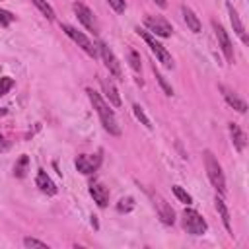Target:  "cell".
Wrapping results in <instances>:
<instances>
[{
	"instance_id": "cell-21",
	"label": "cell",
	"mask_w": 249,
	"mask_h": 249,
	"mask_svg": "<svg viewBox=\"0 0 249 249\" xmlns=\"http://www.w3.org/2000/svg\"><path fill=\"white\" fill-rule=\"evenodd\" d=\"M31 2L39 8V12H41V14H45V18H47V19H51V21L54 19V10H53V6H51L47 0H31Z\"/></svg>"
},
{
	"instance_id": "cell-30",
	"label": "cell",
	"mask_w": 249,
	"mask_h": 249,
	"mask_svg": "<svg viewBox=\"0 0 249 249\" xmlns=\"http://www.w3.org/2000/svg\"><path fill=\"white\" fill-rule=\"evenodd\" d=\"M12 21H14V16H12L8 10H0V25L6 27V25H10Z\"/></svg>"
},
{
	"instance_id": "cell-24",
	"label": "cell",
	"mask_w": 249,
	"mask_h": 249,
	"mask_svg": "<svg viewBox=\"0 0 249 249\" xmlns=\"http://www.w3.org/2000/svg\"><path fill=\"white\" fill-rule=\"evenodd\" d=\"M132 111H134V117H136L144 126H148V128L152 126V124H150V119L146 117V113L142 111V107H140V105H134V107H132Z\"/></svg>"
},
{
	"instance_id": "cell-1",
	"label": "cell",
	"mask_w": 249,
	"mask_h": 249,
	"mask_svg": "<svg viewBox=\"0 0 249 249\" xmlns=\"http://www.w3.org/2000/svg\"><path fill=\"white\" fill-rule=\"evenodd\" d=\"M88 91V95H89V101L93 103V107H95V111H97V115H99V119H101V124H103V128L109 132V134H113V136H119L121 134V126H119V123H117V119H115V113H113V109L105 103V99L95 91V89H91V88H88L86 89Z\"/></svg>"
},
{
	"instance_id": "cell-33",
	"label": "cell",
	"mask_w": 249,
	"mask_h": 249,
	"mask_svg": "<svg viewBox=\"0 0 249 249\" xmlns=\"http://www.w3.org/2000/svg\"><path fill=\"white\" fill-rule=\"evenodd\" d=\"M6 113H8V109H6V107H0V119H2Z\"/></svg>"
},
{
	"instance_id": "cell-11",
	"label": "cell",
	"mask_w": 249,
	"mask_h": 249,
	"mask_svg": "<svg viewBox=\"0 0 249 249\" xmlns=\"http://www.w3.org/2000/svg\"><path fill=\"white\" fill-rule=\"evenodd\" d=\"M152 198H154V206H156L158 216L161 218V222L167 224V226H173V224H175V212H173V208H171L160 195H154Z\"/></svg>"
},
{
	"instance_id": "cell-29",
	"label": "cell",
	"mask_w": 249,
	"mask_h": 249,
	"mask_svg": "<svg viewBox=\"0 0 249 249\" xmlns=\"http://www.w3.org/2000/svg\"><path fill=\"white\" fill-rule=\"evenodd\" d=\"M109 2V6L117 12V14H123L124 10H126V2L124 0H107Z\"/></svg>"
},
{
	"instance_id": "cell-28",
	"label": "cell",
	"mask_w": 249,
	"mask_h": 249,
	"mask_svg": "<svg viewBox=\"0 0 249 249\" xmlns=\"http://www.w3.org/2000/svg\"><path fill=\"white\" fill-rule=\"evenodd\" d=\"M23 245H25V247H37V249H47V247H49L45 241H39V239H35V237H25V239H23Z\"/></svg>"
},
{
	"instance_id": "cell-25",
	"label": "cell",
	"mask_w": 249,
	"mask_h": 249,
	"mask_svg": "<svg viewBox=\"0 0 249 249\" xmlns=\"http://www.w3.org/2000/svg\"><path fill=\"white\" fill-rule=\"evenodd\" d=\"M132 208H134V200H132L130 196L121 198V200H119V204H117V210H119V212H130Z\"/></svg>"
},
{
	"instance_id": "cell-23",
	"label": "cell",
	"mask_w": 249,
	"mask_h": 249,
	"mask_svg": "<svg viewBox=\"0 0 249 249\" xmlns=\"http://www.w3.org/2000/svg\"><path fill=\"white\" fill-rule=\"evenodd\" d=\"M173 193H175V196L181 200V202H185V204H191L193 202V198H191V195L183 189V187H179V185H175L173 187Z\"/></svg>"
},
{
	"instance_id": "cell-7",
	"label": "cell",
	"mask_w": 249,
	"mask_h": 249,
	"mask_svg": "<svg viewBox=\"0 0 249 249\" xmlns=\"http://www.w3.org/2000/svg\"><path fill=\"white\" fill-rule=\"evenodd\" d=\"M62 31H64V33H66V35H68V37H70L78 47H82L89 56H93V58L97 56V51H95L93 43H91V41H89L82 31H78L76 27H72V25H68V23H62Z\"/></svg>"
},
{
	"instance_id": "cell-10",
	"label": "cell",
	"mask_w": 249,
	"mask_h": 249,
	"mask_svg": "<svg viewBox=\"0 0 249 249\" xmlns=\"http://www.w3.org/2000/svg\"><path fill=\"white\" fill-rule=\"evenodd\" d=\"M101 163V156H88V154H82L76 158V169L84 175H89L93 171H97Z\"/></svg>"
},
{
	"instance_id": "cell-9",
	"label": "cell",
	"mask_w": 249,
	"mask_h": 249,
	"mask_svg": "<svg viewBox=\"0 0 249 249\" xmlns=\"http://www.w3.org/2000/svg\"><path fill=\"white\" fill-rule=\"evenodd\" d=\"M212 29H214V35H216V39H218V45H220V49H222L226 60H228V62H233V45H231V41H230L226 29H224L218 21H212Z\"/></svg>"
},
{
	"instance_id": "cell-4",
	"label": "cell",
	"mask_w": 249,
	"mask_h": 249,
	"mask_svg": "<svg viewBox=\"0 0 249 249\" xmlns=\"http://www.w3.org/2000/svg\"><path fill=\"white\" fill-rule=\"evenodd\" d=\"M183 226H185V230L191 235H202L208 230L204 218L196 210H193V208H185V212H183Z\"/></svg>"
},
{
	"instance_id": "cell-13",
	"label": "cell",
	"mask_w": 249,
	"mask_h": 249,
	"mask_svg": "<svg viewBox=\"0 0 249 249\" xmlns=\"http://www.w3.org/2000/svg\"><path fill=\"white\" fill-rule=\"evenodd\" d=\"M228 12H230V21H231V25H233V31H235V35L243 41V43H249V39H247V33H245V27H243V23H241V18H239V14H237V10L231 6V4H228Z\"/></svg>"
},
{
	"instance_id": "cell-8",
	"label": "cell",
	"mask_w": 249,
	"mask_h": 249,
	"mask_svg": "<svg viewBox=\"0 0 249 249\" xmlns=\"http://www.w3.org/2000/svg\"><path fill=\"white\" fill-rule=\"evenodd\" d=\"M144 25H146L152 33H156L158 37H171V33H173L171 23L165 21L163 18H160V16H146Z\"/></svg>"
},
{
	"instance_id": "cell-16",
	"label": "cell",
	"mask_w": 249,
	"mask_h": 249,
	"mask_svg": "<svg viewBox=\"0 0 249 249\" xmlns=\"http://www.w3.org/2000/svg\"><path fill=\"white\" fill-rule=\"evenodd\" d=\"M35 181H37V187H39L45 195H51V196H53V195H56V187H54V183L51 181V177L47 175V171L39 169V171H37V179H35Z\"/></svg>"
},
{
	"instance_id": "cell-20",
	"label": "cell",
	"mask_w": 249,
	"mask_h": 249,
	"mask_svg": "<svg viewBox=\"0 0 249 249\" xmlns=\"http://www.w3.org/2000/svg\"><path fill=\"white\" fill-rule=\"evenodd\" d=\"M27 165H29V158L27 156H19V160L16 161V165H14V175L16 177H25V173H27Z\"/></svg>"
},
{
	"instance_id": "cell-22",
	"label": "cell",
	"mask_w": 249,
	"mask_h": 249,
	"mask_svg": "<svg viewBox=\"0 0 249 249\" xmlns=\"http://www.w3.org/2000/svg\"><path fill=\"white\" fill-rule=\"evenodd\" d=\"M128 60H130V66H132V70H134V72H140V70H142L140 54H138L134 49H130V51H128Z\"/></svg>"
},
{
	"instance_id": "cell-5",
	"label": "cell",
	"mask_w": 249,
	"mask_h": 249,
	"mask_svg": "<svg viewBox=\"0 0 249 249\" xmlns=\"http://www.w3.org/2000/svg\"><path fill=\"white\" fill-rule=\"evenodd\" d=\"M97 47H99V54H101V58H103L105 68L109 70V74H111L113 78H117V80H123L121 62H119V58L115 56V53H113V51H111L103 41H99V43H97Z\"/></svg>"
},
{
	"instance_id": "cell-17",
	"label": "cell",
	"mask_w": 249,
	"mask_h": 249,
	"mask_svg": "<svg viewBox=\"0 0 249 249\" xmlns=\"http://www.w3.org/2000/svg\"><path fill=\"white\" fill-rule=\"evenodd\" d=\"M230 134H231V142H233L235 150H237V152H243V150H245V144H247L245 132H243L235 123H230Z\"/></svg>"
},
{
	"instance_id": "cell-14",
	"label": "cell",
	"mask_w": 249,
	"mask_h": 249,
	"mask_svg": "<svg viewBox=\"0 0 249 249\" xmlns=\"http://www.w3.org/2000/svg\"><path fill=\"white\" fill-rule=\"evenodd\" d=\"M99 82H101L103 93H105V97L109 99V103H111L113 107H121V95H119V91H117L115 84H113L109 78H101Z\"/></svg>"
},
{
	"instance_id": "cell-3",
	"label": "cell",
	"mask_w": 249,
	"mask_h": 249,
	"mask_svg": "<svg viewBox=\"0 0 249 249\" xmlns=\"http://www.w3.org/2000/svg\"><path fill=\"white\" fill-rule=\"evenodd\" d=\"M136 31H138V35H140V37L146 41V45L152 49V53L156 54V58H158V60H160V62H161L165 68H173V58H171L169 51H167V49H165L161 43H158V41H156V39H154V37H152L148 31H142L140 27H138Z\"/></svg>"
},
{
	"instance_id": "cell-27",
	"label": "cell",
	"mask_w": 249,
	"mask_h": 249,
	"mask_svg": "<svg viewBox=\"0 0 249 249\" xmlns=\"http://www.w3.org/2000/svg\"><path fill=\"white\" fill-rule=\"evenodd\" d=\"M12 88H14V80H12V78H8V76L0 78V97H2L4 93H8Z\"/></svg>"
},
{
	"instance_id": "cell-19",
	"label": "cell",
	"mask_w": 249,
	"mask_h": 249,
	"mask_svg": "<svg viewBox=\"0 0 249 249\" xmlns=\"http://www.w3.org/2000/svg\"><path fill=\"white\" fill-rule=\"evenodd\" d=\"M214 202H216V210H218V214H220V218H222V222H224L226 230H228V231H231V226H230V212H228V206H226L224 198L216 195Z\"/></svg>"
},
{
	"instance_id": "cell-31",
	"label": "cell",
	"mask_w": 249,
	"mask_h": 249,
	"mask_svg": "<svg viewBox=\"0 0 249 249\" xmlns=\"http://www.w3.org/2000/svg\"><path fill=\"white\" fill-rule=\"evenodd\" d=\"M0 150H8V144L4 142V136L0 134Z\"/></svg>"
},
{
	"instance_id": "cell-15",
	"label": "cell",
	"mask_w": 249,
	"mask_h": 249,
	"mask_svg": "<svg viewBox=\"0 0 249 249\" xmlns=\"http://www.w3.org/2000/svg\"><path fill=\"white\" fill-rule=\"evenodd\" d=\"M220 91H222V95H224V99L228 101L230 107H233V109L239 111V113H245V111H247V103H245L243 99H239L231 89H228L226 86H220Z\"/></svg>"
},
{
	"instance_id": "cell-12",
	"label": "cell",
	"mask_w": 249,
	"mask_h": 249,
	"mask_svg": "<svg viewBox=\"0 0 249 249\" xmlns=\"http://www.w3.org/2000/svg\"><path fill=\"white\" fill-rule=\"evenodd\" d=\"M89 195L93 196V200L97 202L99 208H105V206H107V202H109V191H107V187H105L103 183L93 181V183L89 185Z\"/></svg>"
},
{
	"instance_id": "cell-26",
	"label": "cell",
	"mask_w": 249,
	"mask_h": 249,
	"mask_svg": "<svg viewBox=\"0 0 249 249\" xmlns=\"http://www.w3.org/2000/svg\"><path fill=\"white\" fill-rule=\"evenodd\" d=\"M154 74H156V80L160 82V86L163 88V91H165V95H173V88H171V86H169V84L165 82V78H163V76H161V74H160V72L156 70V66H154Z\"/></svg>"
},
{
	"instance_id": "cell-18",
	"label": "cell",
	"mask_w": 249,
	"mask_h": 249,
	"mask_svg": "<svg viewBox=\"0 0 249 249\" xmlns=\"http://www.w3.org/2000/svg\"><path fill=\"white\" fill-rule=\"evenodd\" d=\"M181 12H183V19H185L187 27H189L193 33H200V19L196 18V14H195L191 8H187V6H183Z\"/></svg>"
},
{
	"instance_id": "cell-2",
	"label": "cell",
	"mask_w": 249,
	"mask_h": 249,
	"mask_svg": "<svg viewBox=\"0 0 249 249\" xmlns=\"http://www.w3.org/2000/svg\"><path fill=\"white\" fill-rule=\"evenodd\" d=\"M204 167H206V173H208V179H210L212 187L220 195H224L226 193V177H224L222 165L218 163V160L214 158V154L210 150H204Z\"/></svg>"
},
{
	"instance_id": "cell-6",
	"label": "cell",
	"mask_w": 249,
	"mask_h": 249,
	"mask_svg": "<svg viewBox=\"0 0 249 249\" xmlns=\"http://www.w3.org/2000/svg\"><path fill=\"white\" fill-rule=\"evenodd\" d=\"M74 12H76V16H78V19H80V23L88 29V31H91L93 35H97L99 33V25H97V21H95V16H93V12L86 6V4H82V2H74Z\"/></svg>"
},
{
	"instance_id": "cell-32",
	"label": "cell",
	"mask_w": 249,
	"mask_h": 249,
	"mask_svg": "<svg viewBox=\"0 0 249 249\" xmlns=\"http://www.w3.org/2000/svg\"><path fill=\"white\" fill-rule=\"evenodd\" d=\"M154 2H156L160 8H165V6H167V0H154Z\"/></svg>"
}]
</instances>
